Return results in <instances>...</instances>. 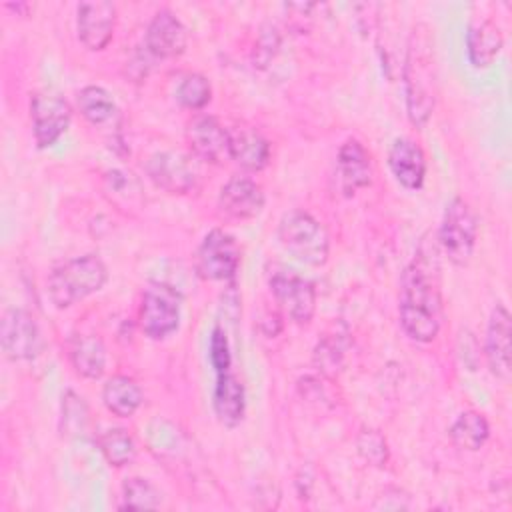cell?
I'll return each mask as SVG.
<instances>
[{"label":"cell","instance_id":"6da1fadb","mask_svg":"<svg viewBox=\"0 0 512 512\" xmlns=\"http://www.w3.org/2000/svg\"><path fill=\"white\" fill-rule=\"evenodd\" d=\"M440 246L424 240L400 280V324L416 342H432L442 324Z\"/></svg>","mask_w":512,"mask_h":512},{"label":"cell","instance_id":"7a4b0ae2","mask_svg":"<svg viewBox=\"0 0 512 512\" xmlns=\"http://www.w3.org/2000/svg\"><path fill=\"white\" fill-rule=\"evenodd\" d=\"M438 92L434 38L426 24H416L404 58V94L408 118L422 128L432 116Z\"/></svg>","mask_w":512,"mask_h":512},{"label":"cell","instance_id":"3957f363","mask_svg":"<svg viewBox=\"0 0 512 512\" xmlns=\"http://www.w3.org/2000/svg\"><path fill=\"white\" fill-rule=\"evenodd\" d=\"M106 280V264L96 254L68 258L52 268L48 276V296L56 308H70L98 292Z\"/></svg>","mask_w":512,"mask_h":512},{"label":"cell","instance_id":"277c9868","mask_svg":"<svg viewBox=\"0 0 512 512\" xmlns=\"http://www.w3.org/2000/svg\"><path fill=\"white\" fill-rule=\"evenodd\" d=\"M278 242L296 260L322 266L330 254V236L310 212L290 210L278 222Z\"/></svg>","mask_w":512,"mask_h":512},{"label":"cell","instance_id":"5b68a950","mask_svg":"<svg viewBox=\"0 0 512 512\" xmlns=\"http://www.w3.org/2000/svg\"><path fill=\"white\" fill-rule=\"evenodd\" d=\"M182 294L166 282H150L140 298L138 326L144 336L164 340L180 324Z\"/></svg>","mask_w":512,"mask_h":512},{"label":"cell","instance_id":"8992f818","mask_svg":"<svg viewBox=\"0 0 512 512\" xmlns=\"http://www.w3.org/2000/svg\"><path fill=\"white\" fill-rule=\"evenodd\" d=\"M478 238V218L470 204L462 198H452L446 204L444 218L438 230V246L454 264H466L474 252Z\"/></svg>","mask_w":512,"mask_h":512},{"label":"cell","instance_id":"52a82bcc","mask_svg":"<svg viewBox=\"0 0 512 512\" xmlns=\"http://www.w3.org/2000/svg\"><path fill=\"white\" fill-rule=\"evenodd\" d=\"M270 292L274 302L290 318L294 324H308L316 312V290L314 284L292 272V270H278L268 280Z\"/></svg>","mask_w":512,"mask_h":512},{"label":"cell","instance_id":"ba28073f","mask_svg":"<svg viewBox=\"0 0 512 512\" xmlns=\"http://www.w3.org/2000/svg\"><path fill=\"white\" fill-rule=\"evenodd\" d=\"M0 346L8 360L22 362L36 358L42 348V332L28 310L8 308L0 322Z\"/></svg>","mask_w":512,"mask_h":512},{"label":"cell","instance_id":"9c48e42d","mask_svg":"<svg viewBox=\"0 0 512 512\" xmlns=\"http://www.w3.org/2000/svg\"><path fill=\"white\" fill-rule=\"evenodd\" d=\"M240 266V246L228 232L210 230L196 252V272L204 280H232Z\"/></svg>","mask_w":512,"mask_h":512},{"label":"cell","instance_id":"30bf717a","mask_svg":"<svg viewBox=\"0 0 512 512\" xmlns=\"http://www.w3.org/2000/svg\"><path fill=\"white\" fill-rule=\"evenodd\" d=\"M30 120L36 146L50 148L68 130L72 108L54 92H36L30 98Z\"/></svg>","mask_w":512,"mask_h":512},{"label":"cell","instance_id":"8fae6325","mask_svg":"<svg viewBox=\"0 0 512 512\" xmlns=\"http://www.w3.org/2000/svg\"><path fill=\"white\" fill-rule=\"evenodd\" d=\"M148 178L168 194H186L196 188L198 170L192 158L178 150L156 152L146 160Z\"/></svg>","mask_w":512,"mask_h":512},{"label":"cell","instance_id":"7c38bea8","mask_svg":"<svg viewBox=\"0 0 512 512\" xmlns=\"http://www.w3.org/2000/svg\"><path fill=\"white\" fill-rule=\"evenodd\" d=\"M186 140L192 154L204 162L218 164L230 158V130L212 114H198L188 122Z\"/></svg>","mask_w":512,"mask_h":512},{"label":"cell","instance_id":"4fadbf2b","mask_svg":"<svg viewBox=\"0 0 512 512\" xmlns=\"http://www.w3.org/2000/svg\"><path fill=\"white\" fill-rule=\"evenodd\" d=\"M116 28V6L108 0L80 2L76 10L78 40L88 50H102L112 40Z\"/></svg>","mask_w":512,"mask_h":512},{"label":"cell","instance_id":"5bb4252c","mask_svg":"<svg viewBox=\"0 0 512 512\" xmlns=\"http://www.w3.org/2000/svg\"><path fill=\"white\" fill-rule=\"evenodd\" d=\"M512 318L504 304H496L492 308L488 328H486V344L484 354L490 366V372L500 378L508 380L512 372Z\"/></svg>","mask_w":512,"mask_h":512},{"label":"cell","instance_id":"9a60e30c","mask_svg":"<svg viewBox=\"0 0 512 512\" xmlns=\"http://www.w3.org/2000/svg\"><path fill=\"white\" fill-rule=\"evenodd\" d=\"M262 186L248 176H230L218 194V208L232 220H250L264 208Z\"/></svg>","mask_w":512,"mask_h":512},{"label":"cell","instance_id":"2e32d148","mask_svg":"<svg viewBox=\"0 0 512 512\" xmlns=\"http://www.w3.org/2000/svg\"><path fill=\"white\" fill-rule=\"evenodd\" d=\"M188 32L182 20L170 10H158L144 34L146 50L156 58H176L186 50Z\"/></svg>","mask_w":512,"mask_h":512},{"label":"cell","instance_id":"e0dca14e","mask_svg":"<svg viewBox=\"0 0 512 512\" xmlns=\"http://www.w3.org/2000/svg\"><path fill=\"white\" fill-rule=\"evenodd\" d=\"M336 174H338V182L346 194H354L356 190L370 186V182H372L370 154L356 138H348L338 148Z\"/></svg>","mask_w":512,"mask_h":512},{"label":"cell","instance_id":"ac0fdd59","mask_svg":"<svg viewBox=\"0 0 512 512\" xmlns=\"http://www.w3.org/2000/svg\"><path fill=\"white\" fill-rule=\"evenodd\" d=\"M388 166L394 178L408 190H418L426 176L424 150L410 138H398L388 150Z\"/></svg>","mask_w":512,"mask_h":512},{"label":"cell","instance_id":"d6986e66","mask_svg":"<svg viewBox=\"0 0 512 512\" xmlns=\"http://www.w3.org/2000/svg\"><path fill=\"white\" fill-rule=\"evenodd\" d=\"M212 406H214V414L220 420V424L234 428L242 422L244 408H246L244 384L230 370L216 374Z\"/></svg>","mask_w":512,"mask_h":512},{"label":"cell","instance_id":"ffe728a7","mask_svg":"<svg viewBox=\"0 0 512 512\" xmlns=\"http://www.w3.org/2000/svg\"><path fill=\"white\" fill-rule=\"evenodd\" d=\"M230 158L246 172H258L270 162V142L254 128L230 130Z\"/></svg>","mask_w":512,"mask_h":512},{"label":"cell","instance_id":"44dd1931","mask_svg":"<svg viewBox=\"0 0 512 512\" xmlns=\"http://www.w3.org/2000/svg\"><path fill=\"white\" fill-rule=\"evenodd\" d=\"M502 44H504L502 30L498 28L496 22L482 18V20H474L468 26L466 52H468V60L474 68L490 66L498 58Z\"/></svg>","mask_w":512,"mask_h":512},{"label":"cell","instance_id":"7402d4cb","mask_svg":"<svg viewBox=\"0 0 512 512\" xmlns=\"http://www.w3.org/2000/svg\"><path fill=\"white\" fill-rule=\"evenodd\" d=\"M68 358L82 378L96 380L104 374L106 348L94 334H74L68 342Z\"/></svg>","mask_w":512,"mask_h":512},{"label":"cell","instance_id":"603a6c76","mask_svg":"<svg viewBox=\"0 0 512 512\" xmlns=\"http://www.w3.org/2000/svg\"><path fill=\"white\" fill-rule=\"evenodd\" d=\"M142 400H144V396H142V390L136 384V380L130 376H124V374H116V376L108 378L102 388L104 406L114 416H120V418L132 416L140 408Z\"/></svg>","mask_w":512,"mask_h":512},{"label":"cell","instance_id":"cb8c5ba5","mask_svg":"<svg viewBox=\"0 0 512 512\" xmlns=\"http://www.w3.org/2000/svg\"><path fill=\"white\" fill-rule=\"evenodd\" d=\"M448 436L456 448L474 452L486 444V440L490 436V426H488V420L480 412L468 410V412H462L454 420V424L448 430Z\"/></svg>","mask_w":512,"mask_h":512},{"label":"cell","instance_id":"d4e9b609","mask_svg":"<svg viewBox=\"0 0 512 512\" xmlns=\"http://www.w3.org/2000/svg\"><path fill=\"white\" fill-rule=\"evenodd\" d=\"M78 110L90 124H106L116 114V102L112 94L102 86H84L78 92Z\"/></svg>","mask_w":512,"mask_h":512},{"label":"cell","instance_id":"484cf974","mask_svg":"<svg viewBox=\"0 0 512 512\" xmlns=\"http://www.w3.org/2000/svg\"><path fill=\"white\" fill-rule=\"evenodd\" d=\"M98 448L108 464L122 468L136 458L134 438L124 428H110L98 436Z\"/></svg>","mask_w":512,"mask_h":512},{"label":"cell","instance_id":"4316f807","mask_svg":"<svg viewBox=\"0 0 512 512\" xmlns=\"http://www.w3.org/2000/svg\"><path fill=\"white\" fill-rule=\"evenodd\" d=\"M90 426V410L82 396L74 390H66L62 396V416H60V430L64 436L80 438L88 432Z\"/></svg>","mask_w":512,"mask_h":512},{"label":"cell","instance_id":"83f0119b","mask_svg":"<svg viewBox=\"0 0 512 512\" xmlns=\"http://www.w3.org/2000/svg\"><path fill=\"white\" fill-rule=\"evenodd\" d=\"M162 502V492L146 478H128L122 484L120 510H154Z\"/></svg>","mask_w":512,"mask_h":512},{"label":"cell","instance_id":"f1b7e54d","mask_svg":"<svg viewBox=\"0 0 512 512\" xmlns=\"http://www.w3.org/2000/svg\"><path fill=\"white\" fill-rule=\"evenodd\" d=\"M212 98L210 80L204 74L190 72L176 86V100L188 110H202Z\"/></svg>","mask_w":512,"mask_h":512},{"label":"cell","instance_id":"f546056e","mask_svg":"<svg viewBox=\"0 0 512 512\" xmlns=\"http://www.w3.org/2000/svg\"><path fill=\"white\" fill-rule=\"evenodd\" d=\"M106 194L120 206H138L142 202L140 186L132 178V174L122 170H110L104 178Z\"/></svg>","mask_w":512,"mask_h":512},{"label":"cell","instance_id":"4dcf8cb0","mask_svg":"<svg viewBox=\"0 0 512 512\" xmlns=\"http://www.w3.org/2000/svg\"><path fill=\"white\" fill-rule=\"evenodd\" d=\"M208 356H210V364L216 370V374L228 372L230 364H232V354H230V344L226 338V332L220 326H214L212 334H210V348H208Z\"/></svg>","mask_w":512,"mask_h":512},{"label":"cell","instance_id":"1f68e13d","mask_svg":"<svg viewBox=\"0 0 512 512\" xmlns=\"http://www.w3.org/2000/svg\"><path fill=\"white\" fill-rule=\"evenodd\" d=\"M358 452L374 466H382L388 460V448H386V440L374 432V430H364L358 436Z\"/></svg>","mask_w":512,"mask_h":512},{"label":"cell","instance_id":"d6a6232c","mask_svg":"<svg viewBox=\"0 0 512 512\" xmlns=\"http://www.w3.org/2000/svg\"><path fill=\"white\" fill-rule=\"evenodd\" d=\"M342 348L338 346V338H328L318 344L314 352V362L318 364V370L322 372H334L336 366H340L342 360Z\"/></svg>","mask_w":512,"mask_h":512}]
</instances>
